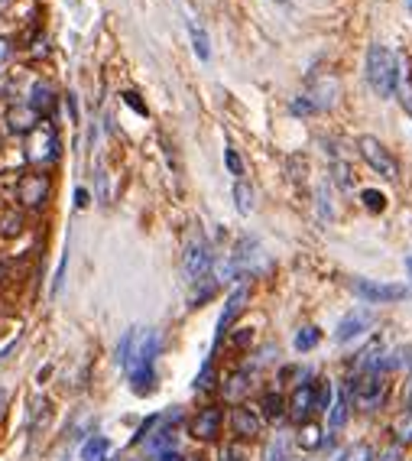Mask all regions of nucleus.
I'll return each mask as SVG.
<instances>
[{
    "label": "nucleus",
    "mask_w": 412,
    "mask_h": 461,
    "mask_svg": "<svg viewBox=\"0 0 412 461\" xmlns=\"http://www.w3.org/2000/svg\"><path fill=\"white\" fill-rule=\"evenodd\" d=\"M367 82L380 98H393L396 94V52H389L386 46H370L367 49Z\"/></svg>",
    "instance_id": "obj_1"
},
{
    "label": "nucleus",
    "mask_w": 412,
    "mask_h": 461,
    "mask_svg": "<svg viewBox=\"0 0 412 461\" xmlns=\"http://www.w3.org/2000/svg\"><path fill=\"white\" fill-rule=\"evenodd\" d=\"M214 257H211V247H208V240L199 234H191L189 244H185V254H182V267H185V277H189V283H201V279H208V270H211Z\"/></svg>",
    "instance_id": "obj_2"
},
{
    "label": "nucleus",
    "mask_w": 412,
    "mask_h": 461,
    "mask_svg": "<svg viewBox=\"0 0 412 461\" xmlns=\"http://www.w3.org/2000/svg\"><path fill=\"white\" fill-rule=\"evenodd\" d=\"M59 156V137L46 121H39L30 133H26V160L30 162H49Z\"/></svg>",
    "instance_id": "obj_3"
},
{
    "label": "nucleus",
    "mask_w": 412,
    "mask_h": 461,
    "mask_svg": "<svg viewBox=\"0 0 412 461\" xmlns=\"http://www.w3.org/2000/svg\"><path fill=\"white\" fill-rule=\"evenodd\" d=\"M357 153L364 156L367 166H370L374 172H380L383 179H389V182L396 179V160L389 156V150L377 137H370V133H367V137H360L357 140Z\"/></svg>",
    "instance_id": "obj_4"
},
{
    "label": "nucleus",
    "mask_w": 412,
    "mask_h": 461,
    "mask_svg": "<svg viewBox=\"0 0 412 461\" xmlns=\"http://www.w3.org/2000/svg\"><path fill=\"white\" fill-rule=\"evenodd\" d=\"M351 390H354V403H357V409H364V413H374V409H380L383 406V396H386L380 370L360 374L357 380L351 384Z\"/></svg>",
    "instance_id": "obj_5"
},
{
    "label": "nucleus",
    "mask_w": 412,
    "mask_h": 461,
    "mask_svg": "<svg viewBox=\"0 0 412 461\" xmlns=\"http://www.w3.org/2000/svg\"><path fill=\"white\" fill-rule=\"evenodd\" d=\"M354 292L370 306H386V302L406 299V286L396 283H374V279H354Z\"/></svg>",
    "instance_id": "obj_6"
},
{
    "label": "nucleus",
    "mask_w": 412,
    "mask_h": 461,
    "mask_svg": "<svg viewBox=\"0 0 412 461\" xmlns=\"http://www.w3.org/2000/svg\"><path fill=\"white\" fill-rule=\"evenodd\" d=\"M221 426H224L221 406H205V409H199L195 419H191V438H199V442H214V438L221 435Z\"/></svg>",
    "instance_id": "obj_7"
},
{
    "label": "nucleus",
    "mask_w": 412,
    "mask_h": 461,
    "mask_svg": "<svg viewBox=\"0 0 412 461\" xmlns=\"http://www.w3.org/2000/svg\"><path fill=\"white\" fill-rule=\"evenodd\" d=\"M260 429H263V416H260L257 409L240 406V403L230 409V432H234L240 442H247V438H257Z\"/></svg>",
    "instance_id": "obj_8"
},
{
    "label": "nucleus",
    "mask_w": 412,
    "mask_h": 461,
    "mask_svg": "<svg viewBox=\"0 0 412 461\" xmlns=\"http://www.w3.org/2000/svg\"><path fill=\"white\" fill-rule=\"evenodd\" d=\"M46 195H49V179L43 176V172H30V176H23L20 185H16V199L23 201L26 208H39L46 201Z\"/></svg>",
    "instance_id": "obj_9"
},
{
    "label": "nucleus",
    "mask_w": 412,
    "mask_h": 461,
    "mask_svg": "<svg viewBox=\"0 0 412 461\" xmlns=\"http://www.w3.org/2000/svg\"><path fill=\"white\" fill-rule=\"evenodd\" d=\"M286 413L296 419V423H306L308 416L315 413V384H299L292 390L289 403H286Z\"/></svg>",
    "instance_id": "obj_10"
},
{
    "label": "nucleus",
    "mask_w": 412,
    "mask_h": 461,
    "mask_svg": "<svg viewBox=\"0 0 412 461\" xmlns=\"http://www.w3.org/2000/svg\"><path fill=\"white\" fill-rule=\"evenodd\" d=\"M247 286H237L234 292L228 296V302H224V312H221V318H218V335H214V345H221V338L228 335V328L234 325V318L244 312V302H247Z\"/></svg>",
    "instance_id": "obj_11"
},
{
    "label": "nucleus",
    "mask_w": 412,
    "mask_h": 461,
    "mask_svg": "<svg viewBox=\"0 0 412 461\" xmlns=\"http://www.w3.org/2000/svg\"><path fill=\"white\" fill-rule=\"evenodd\" d=\"M370 322H374L370 312H347L335 328V341L338 345H347V341H354L357 335H364V331L370 328Z\"/></svg>",
    "instance_id": "obj_12"
},
{
    "label": "nucleus",
    "mask_w": 412,
    "mask_h": 461,
    "mask_svg": "<svg viewBox=\"0 0 412 461\" xmlns=\"http://www.w3.org/2000/svg\"><path fill=\"white\" fill-rule=\"evenodd\" d=\"M39 123V114L30 108V104H16V108L7 111V127L13 133H30Z\"/></svg>",
    "instance_id": "obj_13"
},
{
    "label": "nucleus",
    "mask_w": 412,
    "mask_h": 461,
    "mask_svg": "<svg viewBox=\"0 0 412 461\" xmlns=\"http://www.w3.org/2000/svg\"><path fill=\"white\" fill-rule=\"evenodd\" d=\"M247 393H250V374H247V370H234V374L228 377V384H224V400L240 403Z\"/></svg>",
    "instance_id": "obj_14"
},
{
    "label": "nucleus",
    "mask_w": 412,
    "mask_h": 461,
    "mask_svg": "<svg viewBox=\"0 0 412 461\" xmlns=\"http://www.w3.org/2000/svg\"><path fill=\"white\" fill-rule=\"evenodd\" d=\"M82 461H111V438L91 435L82 445Z\"/></svg>",
    "instance_id": "obj_15"
},
{
    "label": "nucleus",
    "mask_w": 412,
    "mask_h": 461,
    "mask_svg": "<svg viewBox=\"0 0 412 461\" xmlns=\"http://www.w3.org/2000/svg\"><path fill=\"white\" fill-rule=\"evenodd\" d=\"M325 432H321L318 423H312V419H306V423H299V448H306V452H315V448L325 445Z\"/></svg>",
    "instance_id": "obj_16"
},
{
    "label": "nucleus",
    "mask_w": 412,
    "mask_h": 461,
    "mask_svg": "<svg viewBox=\"0 0 412 461\" xmlns=\"http://www.w3.org/2000/svg\"><path fill=\"white\" fill-rule=\"evenodd\" d=\"M26 104H30V108L36 111L39 117H43V114H49V111H52V104H55V94H52V88H49V85H43V82H36V85H33V94H30V101H26Z\"/></svg>",
    "instance_id": "obj_17"
},
{
    "label": "nucleus",
    "mask_w": 412,
    "mask_h": 461,
    "mask_svg": "<svg viewBox=\"0 0 412 461\" xmlns=\"http://www.w3.org/2000/svg\"><path fill=\"white\" fill-rule=\"evenodd\" d=\"M380 354H383V341L374 338L370 345L360 351V361H357V370L360 374H370V370H380Z\"/></svg>",
    "instance_id": "obj_18"
},
{
    "label": "nucleus",
    "mask_w": 412,
    "mask_h": 461,
    "mask_svg": "<svg viewBox=\"0 0 412 461\" xmlns=\"http://www.w3.org/2000/svg\"><path fill=\"white\" fill-rule=\"evenodd\" d=\"M189 33H191V46H195V55H199L201 62H208V59H211V43H208L205 26H201L199 20H189Z\"/></svg>",
    "instance_id": "obj_19"
},
{
    "label": "nucleus",
    "mask_w": 412,
    "mask_h": 461,
    "mask_svg": "<svg viewBox=\"0 0 412 461\" xmlns=\"http://www.w3.org/2000/svg\"><path fill=\"white\" fill-rule=\"evenodd\" d=\"M347 416H351V390H341L335 406H331V429H341L347 423Z\"/></svg>",
    "instance_id": "obj_20"
},
{
    "label": "nucleus",
    "mask_w": 412,
    "mask_h": 461,
    "mask_svg": "<svg viewBox=\"0 0 412 461\" xmlns=\"http://www.w3.org/2000/svg\"><path fill=\"white\" fill-rule=\"evenodd\" d=\"M260 409H263V419L276 423V419H283L286 416V400L279 396V393H267V396L260 400Z\"/></svg>",
    "instance_id": "obj_21"
},
{
    "label": "nucleus",
    "mask_w": 412,
    "mask_h": 461,
    "mask_svg": "<svg viewBox=\"0 0 412 461\" xmlns=\"http://www.w3.org/2000/svg\"><path fill=\"white\" fill-rule=\"evenodd\" d=\"M234 205H237L240 215H250L253 211V189L244 182V179H237V185H234Z\"/></svg>",
    "instance_id": "obj_22"
},
{
    "label": "nucleus",
    "mask_w": 412,
    "mask_h": 461,
    "mask_svg": "<svg viewBox=\"0 0 412 461\" xmlns=\"http://www.w3.org/2000/svg\"><path fill=\"white\" fill-rule=\"evenodd\" d=\"M137 338H140V331H127L121 338V345H117V354H114V361L121 364V367H127L130 357H133V348H137Z\"/></svg>",
    "instance_id": "obj_23"
},
{
    "label": "nucleus",
    "mask_w": 412,
    "mask_h": 461,
    "mask_svg": "<svg viewBox=\"0 0 412 461\" xmlns=\"http://www.w3.org/2000/svg\"><path fill=\"white\" fill-rule=\"evenodd\" d=\"M393 438H396L399 445H409L412 442V409H406L403 416H396V423H393Z\"/></svg>",
    "instance_id": "obj_24"
},
{
    "label": "nucleus",
    "mask_w": 412,
    "mask_h": 461,
    "mask_svg": "<svg viewBox=\"0 0 412 461\" xmlns=\"http://www.w3.org/2000/svg\"><path fill=\"white\" fill-rule=\"evenodd\" d=\"M331 172H335V182L341 185L344 192H351V166L341 160V156H331Z\"/></svg>",
    "instance_id": "obj_25"
},
{
    "label": "nucleus",
    "mask_w": 412,
    "mask_h": 461,
    "mask_svg": "<svg viewBox=\"0 0 412 461\" xmlns=\"http://www.w3.org/2000/svg\"><path fill=\"white\" fill-rule=\"evenodd\" d=\"M331 396H335L331 384H328V380H318V384H315V413H328V409H331Z\"/></svg>",
    "instance_id": "obj_26"
},
{
    "label": "nucleus",
    "mask_w": 412,
    "mask_h": 461,
    "mask_svg": "<svg viewBox=\"0 0 412 461\" xmlns=\"http://www.w3.org/2000/svg\"><path fill=\"white\" fill-rule=\"evenodd\" d=\"M318 341H321V331L308 325V328H302V331L296 335V351H312V348L318 345Z\"/></svg>",
    "instance_id": "obj_27"
},
{
    "label": "nucleus",
    "mask_w": 412,
    "mask_h": 461,
    "mask_svg": "<svg viewBox=\"0 0 412 461\" xmlns=\"http://www.w3.org/2000/svg\"><path fill=\"white\" fill-rule=\"evenodd\" d=\"M341 461H377V452H374V445H367V442H357L354 448H347V452H344Z\"/></svg>",
    "instance_id": "obj_28"
},
{
    "label": "nucleus",
    "mask_w": 412,
    "mask_h": 461,
    "mask_svg": "<svg viewBox=\"0 0 412 461\" xmlns=\"http://www.w3.org/2000/svg\"><path fill=\"white\" fill-rule=\"evenodd\" d=\"M360 201H364L370 211H383V208H386V195L377 192V189H364V192H360Z\"/></svg>",
    "instance_id": "obj_29"
},
{
    "label": "nucleus",
    "mask_w": 412,
    "mask_h": 461,
    "mask_svg": "<svg viewBox=\"0 0 412 461\" xmlns=\"http://www.w3.org/2000/svg\"><path fill=\"white\" fill-rule=\"evenodd\" d=\"M289 111H292V114H296V117H299V114L306 117V114H315V111H318V108H315V104H312V98H308V94H299V98L289 104Z\"/></svg>",
    "instance_id": "obj_30"
},
{
    "label": "nucleus",
    "mask_w": 412,
    "mask_h": 461,
    "mask_svg": "<svg viewBox=\"0 0 412 461\" xmlns=\"http://www.w3.org/2000/svg\"><path fill=\"white\" fill-rule=\"evenodd\" d=\"M214 387V364L208 361L205 367H201V374L195 377V390H211Z\"/></svg>",
    "instance_id": "obj_31"
},
{
    "label": "nucleus",
    "mask_w": 412,
    "mask_h": 461,
    "mask_svg": "<svg viewBox=\"0 0 412 461\" xmlns=\"http://www.w3.org/2000/svg\"><path fill=\"white\" fill-rule=\"evenodd\" d=\"M23 230V218L20 215H7L4 221H0V234H7V238H13V234H20Z\"/></svg>",
    "instance_id": "obj_32"
},
{
    "label": "nucleus",
    "mask_w": 412,
    "mask_h": 461,
    "mask_svg": "<svg viewBox=\"0 0 412 461\" xmlns=\"http://www.w3.org/2000/svg\"><path fill=\"white\" fill-rule=\"evenodd\" d=\"M224 162H228V170H230V176H244V162H240V156L234 153V150H224Z\"/></svg>",
    "instance_id": "obj_33"
},
{
    "label": "nucleus",
    "mask_w": 412,
    "mask_h": 461,
    "mask_svg": "<svg viewBox=\"0 0 412 461\" xmlns=\"http://www.w3.org/2000/svg\"><path fill=\"white\" fill-rule=\"evenodd\" d=\"M244 458H247V452L240 445H228L221 452V461H244Z\"/></svg>",
    "instance_id": "obj_34"
},
{
    "label": "nucleus",
    "mask_w": 412,
    "mask_h": 461,
    "mask_svg": "<svg viewBox=\"0 0 412 461\" xmlns=\"http://www.w3.org/2000/svg\"><path fill=\"white\" fill-rule=\"evenodd\" d=\"M123 101H127V104H130V108H133V111H137V114H143V117H146V104H143V101H140V94L127 91V94H123Z\"/></svg>",
    "instance_id": "obj_35"
},
{
    "label": "nucleus",
    "mask_w": 412,
    "mask_h": 461,
    "mask_svg": "<svg viewBox=\"0 0 412 461\" xmlns=\"http://www.w3.org/2000/svg\"><path fill=\"white\" fill-rule=\"evenodd\" d=\"M250 338H253L250 328H237V335H234V348H244Z\"/></svg>",
    "instance_id": "obj_36"
},
{
    "label": "nucleus",
    "mask_w": 412,
    "mask_h": 461,
    "mask_svg": "<svg viewBox=\"0 0 412 461\" xmlns=\"http://www.w3.org/2000/svg\"><path fill=\"white\" fill-rule=\"evenodd\" d=\"M156 461H185V458H182V452H176V448H172V452L156 455Z\"/></svg>",
    "instance_id": "obj_37"
},
{
    "label": "nucleus",
    "mask_w": 412,
    "mask_h": 461,
    "mask_svg": "<svg viewBox=\"0 0 412 461\" xmlns=\"http://www.w3.org/2000/svg\"><path fill=\"white\" fill-rule=\"evenodd\" d=\"M75 205H78V208L88 205V192H84V189H78V192H75Z\"/></svg>",
    "instance_id": "obj_38"
},
{
    "label": "nucleus",
    "mask_w": 412,
    "mask_h": 461,
    "mask_svg": "<svg viewBox=\"0 0 412 461\" xmlns=\"http://www.w3.org/2000/svg\"><path fill=\"white\" fill-rule=\"evenodd\" d=\"M7 55H10V43H7V39H0V62L7 59Z\"/></svg>",
    "instance_id": "obj_39"
},
{
    "label": "nucleus",
    "mask_w": 412,
    "mask_h": 461,
    "mask_svg": "<svg viewBox=\"0 0 412 461\" xmlns=\"http://www.w3.org/2000/svg\"><path fill=\"white\" fill-rule=\"evenodd\" d=\"M406 403H409V409H412V380L406 384Z\"/></svg>",
    "instance_id": "obj_40"
},
{
    "label": "nucleus",
    "mask_w": 412,
    "mask_h": 461,
    "mask_svg": "<svg viewBox=\"0 0 412 461\" xmlns=\"http://www.w3.org/2000/svg\"><path fill=\"white\" fill-rule=\"evenodd\" d=\"M406 270H409V273H412V257H406Z\"/></svg>",
    "instance_id": "obj_41"
},
{
    "label": "nucleus",
    "mask_w": 412,
    "mask_h": 461,
    "mask_svg": "<svg viewBox=\"0 0 412 461\" xmlns=\"http://www.w3.org/2000/svg\"><path fill=\"white\" fill-rule=\"evenodd\" d=\"M406 7H409V13H412V0H406Z\"/></svg>",
    "instance_id": "obj_42"
},
{
    "label": "nucleus",
    "mask_w": 412,
    "mask_h": 461,
    "mask_svg": "<svg viewBox=\"0 0 412 461\" xmlns=\"http://www.w3.org/2000/svg\"><path fill=\"white\" fill-rule=\"evenodd\" d=\"M7 4H10V0H0V7H7Z\"/></svg>",
    "instance_id": "obj_43"
}]
</instances>
